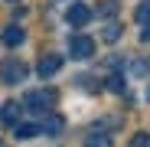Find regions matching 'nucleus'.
<instances>
[{
    "label": "nucleus",
    "mask_w": 150,
    "mask_h": 147,
    "mask_svg": "<svg viewBox=\"0 0 150 147\" xmlns=\"http://www.w3.org/2000/svg\"><path fill=\"white\" fill-rule=\"evenodd\" d=\"M150 75V62L147 59H131L127 62V79H147Z\"/></svg>",
    "instance_id": "7"
},
{
    "label": "nucleus",
    "mask_w": 150,
    "mask_h": 147,
    "mask_svg": "<svg viewBox=\"0 0 150 147\" xmlns=\"http://www.w3.org/2000/svg\"><path fill=\"white\" fill-rule=\"evenodd\" d=\"M65 20L72 23V26H85V23L91 20V10H88L85 4H72V7L65 10Z\"/></svg>",
    "instance_id": "5"
},
{
    "label": "nucleus",
    "mask_w": 150,
    "mask_h": 147,
    "mask_svg": "<svg viewBox=\"0 0 150 147\" xmlns=\"http://www.w3.org/2000/svg\"><path fill=\"white\" fill-rule=\"evenodd\" d=\"M62 128H65V121H62L59 114H49V118L42 121V134H62Z\"/></svg>",
    "instance_id": "11"
},
{
    "label": "nucleus",
    "mask_w": 150,
    "mask_h": 147,
    "mask_svg": "<svg viewBox=\"0 0 150 147\" xmlns=\"http://www.w3.org/2000/svg\"><path fill=\"white\" fill-rule=\"evenodd\" d=\"M52 105H56V92L52 88H36V92L26 95V102H23V108L33 111V114H42V111H49Z\"/></svg>",
    "instance_id": "1"
},
{
    "label": "nucleus",
    "mask_w": 150,
    "mask_h": 147,
    "mask_svg": "<svg viewBox=\"0 0 150 147\" xmlns=\"http://www.w3.org/2000/svg\"><path fill=\"white\" fill-rule=\"evenodd\" d=\"M59 69H62V56H59V53H46V56L39 59V65H36L39 79H52Z\"/></svg>",
    "instance_id": "4"
},
{
    "label": "nucleus",
    "mask_w": 150,
    "mask_h": 147,
    "mask_svg": "<svg viewBox=\"0 0 150 147\" xmlns=\"http://www.w3.org/2000/svg\"><path fill=\"white\" fill-rule=\"evenodd\" d=\"M0 147H4V141H0Z\"/></svg>",
    "instance_id": "19"
},
{
    "label": "nucleus",
    "mask_w": 150,
    "mask_h": 147,
    "mask_svg": "<svg viewBox=\"0 0 150 147\" xmlns=\"http://www.w3.org/2000/svg\"><path fill=\"white\" fill-rule=\"evenodd\" d=\"M23 39H26L23 26H7V30H4V46H20Z\"/></svg>",
    "instance_id": "10"
},
{
    "label": "nucleus",
    "mask_w": 150,
    "mask_h": 147,
    "mask_svg": "<svg viewBox=\"0 0 150 147\" xmlns=\"http://www.w3.org/2000/svg\"><path fill=\"white\" fill-rule=\"evenodd\" d=\"M26 62H20V59H10V62H4L0 65V82L4 85H20L23 79H26Z\"/></svg>",
    "instance_id": "2"
},
{
    "label": "nucleus",
    "mask_w": 150,
    "mask_h": 147,
    "mask_svg": "<svg viewBox=\"0 0 150 147\" xmlns=\"http://www.w3.org/2000/svg\"><path fill=\"white\" fill-rule=\"evenodd\" d=\"M140 39H144V43H150V26H144V30H140Z\"/></svg>",
    "instance_id": "17"
},
{
    "label": "nucleus",
    "mask_w": 150,
    "mask_h": 147,
    "mask_svg": "<svg viewBox=\"0 0 150 147\" xmlns=\"http://www.w3.org/2000/svg\"><path fill=\"white\" fill-rule=\"evenodd\" d=\"M10 4H16V0H10Z\"/></svg>",
    "instance_id": "18"
},
{
    "label": "nucleus",
    "mask_w": 150,
    "mask_h": 147,
    "mask_svg": "<svg viewBox=\"0 0 150 147\" xmlns=\"http://www.w3.org/2000/svg\"><path fill=\"white\" fill-rule=\"evenodd\" d=\"M98 13H101V16H114V13H117V0H108V4H101V7H98Z\"/></svg>",
    "instance_id": "15"
},
{
    "label": "nucleus",
    "mask_w": 150,
    "mask_h": 147,
    "mask_svg": "<svg viewBox=\"0 0 150 147\" xmlns=\"http://www.w3.org/2000/svg\"><path fill=\"white\" fill-rule=\"evenodd\" d=\"M69 56H72V59H82V62L91 59V56H95V39L85 36V33L72 36V39H69Z\"/></svg>",
    "instance_id": "3"
},
{
    "label": "nucleus",
    "mask_w": 150,
    "mask_h": 147,
    "mask_svg": "<svg viewBox=\"0 0 150 147\" xmlns=\"http://www.w3.org/2000/svg\"><path fill=\"white\" fill-rule=\"evenodd\" d=\"M127 147H150V134H147V131H137V134L127 141Z\"/></svg>",
    "instance_id": "14"
},
{
    "label": "nucleus",
    "mask_w": 150,
    "mask_h": 147,
    "mask_svg": "<svg viewBox=\"0 0 150 147\" xmlns=\"http://www.w3.org/2000/svg\"><path fill=\"white\" fill-rule=\"evenodd\" d=\"M13 134H16L20 141H26V137H36V134H42V124H33V121H20V124L13 128Z\"/></svg>",
    "instance_id": "8"
},
{
    "label": "nucleus",
    "mask_w": 150,
    "mask_h": 147,
    "mask_svg": "<svg viewBox=\"0 0 150 147\" xmlns=\"http://www.w3.org/2000/svg\"><path fill=\"white\" fill-rule=\"evenodd\" d=\"M85 147H114V141H111V134H105V131H95V134L85 137Z\"/></svg>",
    "instance_id": "9"
},
{
    "label": "nucleus",
    "mask_w": 150,
    "mask_h": 147,
    "mask_svg": "<svg viewBox=\"0 0 150 147\" xmlns=\"http://www.w3.org/2000/svg\"><path fill=\"white\" fill-rule=\"evenodd\" d=\"M20 111H23L20 102H4V105H0V121L16 128V124H20Z\"/></svg>",
    "instance_id": "6"
},
{
    "label": "nucleus",
    "mask_w": 150,
    "mask_h": 147,
    "mask_svg": "<svg viewBox=\"0 0 150 147\" xmlns=\"http://www.w3.org/2000/svg\"><path fill=\"white\" fill-rule=\"evenodd\" d=\"M121 33H124V26L117 20H108L105 23V43H114V39H121Z\"/></svg>",
    "instance_id": "13"
},
{
    "label": "nucleus",
    "mask_w": 150,
    "mask_h": 147,
    "mask_svg": "<svg viewBox=\"0 0 150 147\" xmlns=\"http://www.w3.org/2000/svg\"><path fill=\"white\" fill-rule=\"evenodd\" d=\"M134 20L140 23V26H150V0H140L137 10H134Z\"/></svg>",
    "instance_id": "12"
},
{
    "label": "nucleus",
    "mask_w": 150,
    "mask_h": 147,
    "mask_svg": "<svg viewBox=\"0 0 150 147\" xmlns=\"http://www.w3.org/2000/svg\"><path fill=\"white\" fill-rule=\"evenodd\" d=\"M108 88H111V92H121V88H124L121 75H111V79H108Z\"/></svg>",
    "instance_id": "16"
}]
</instances>
